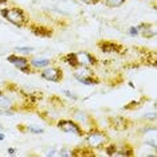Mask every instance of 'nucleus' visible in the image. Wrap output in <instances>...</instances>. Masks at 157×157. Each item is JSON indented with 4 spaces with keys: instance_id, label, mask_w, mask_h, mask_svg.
Wrapping results in <instances>:
<instances>
[{
    "instance_id": "f257e3e1",
    "label": "nucleus",
    "mask_w": 157,
    "mask_h": 157,
    "mask_svg": "<svg viewBox=\"0 0 157 157\" xmlns=\"http://www.w3.org/2000/svg\"><path fill=\"white\" fill-rule=\"evenodd\" d=\"M2 16L7 19L10 23L15 24L16 27H24L28 23V19L26 16V13L22 8L19 7H11V8H3L0 10Z\"/></svg>"
},
{
    "instance_id": "f03ea898",
    "label": "nucleus",
    "mask_w": 157,
    "mask_h": 157,
    "mask_svg": "<svg viewBox=\"0 0 157 157\" xmlns=\"http://www.w3.org/2000/svg\"><path fill=\"white\" fill-rule=\"evenodd\" d=\"M108 141L105 133H102L98 129H93L86 134V142L91 149H102L105 148V144Z\"/></svg>"
},
{
    "instance_id": "7ed1b4c3",
    "label": "nucleus",
    "mask_w": 157,
    "mask_h": 157,
    "mask_svg": "<svg viewBox=\"0 0 157 157\" xmlns=\"http://www.w3.org/2000/svg\"><path fill=\"white\" fill-rule=\"evenodd\" d=\"M56 125H58V128L60 130L66 132V133H73V134L78 136V137H83V134H85L83 130H82V128H81V125L77 124L75 121L62 120V121H59Z\"/></svg>"
},
{
    "instance_id": "20e7f679",
    "label": "nucleus",
    "mask_w": 157,
    "mask_h": 157,
    "mask_svg": "<svg viewBox=\"0 0 157 157\" xmlns=\"http://www.w3.org/2000/svg\"><path fill=\"white\" fill-rule=\"evenodd\" d=\"M40 77L46 81H50V82H60L63 78V73L59 67L47 66V67H44V69H42Z\"/></svg>"
},
{
    "instance_id": "39448f33",
    "label": "nucleus",
    "mask_w": 157,
    "mask_h": 157,
    "mask_svg": "<svg viewBox=\"0 0 157 157\" xmlns=\"http://www.w3.org/2000/svg\"><path fill=\"white\" fill-rule=\"evenodd\" d=\"M81 67H82L81 70H77L75 73H74V77L83 85H97L98 79L93 75L91 71L87 70L86 67H83V66H81Z\"/></svg>"
},
{
    "instance_id": "423d86ee",
    "label": "nucleus",
    "mask_w": 157,
    "mask_h": 157,
    "mask_svg": "<svg viewBox=\"0 0 157 157\" xmlns=\"http://www.w3.org/2000/svg\"><path fill=\"white\" fill-rule=\"evenodd\" d=\"M75 56H77L78 65H79V66L89 67V66L97 65V58H95L94 55H91V54H89V52H86V51L75 52Z\"/></svg>"
},
{
    "instance_id": "0eeeda50",
    "label": "nucleus",
    "mask_w": 157,
    "mask_h": 157,
    "mask_svg": "<svg viewBox=\"0 0 157 157\" xmlns=\"http://www.w3.org/2000/svg\"><path fill=\"white\" fill-rule=\"evenodd\" d=\"M98 47L102 52H121L124 50L121 44L114 43V42H109V40H101L98 43Z\"/></svg>"
},
{
    "instance_id": "6e6552de",
    "label": "nucleus",
    "mask_w": 157,
    "mask_h": 157,
    "mask_svg": "<svg viewBox=\"0 0 157 157\" xmlns=\"http://www.w3.org/2000/svg\"><path fill=\"white\" fill-rule=\"evenodd\" d=\"M30 30H31V33H33L34 35L40 36V38H50V36H52V30H51V28L39 26V24H31Z\"/></svg>"
},
{
    "instance_id": "1a4fd4ad",
    "label": "nucleus",
    "mask_w": 157,
    "mask_h": 157,
    "mask_svg": "<svg viewBox=\"0 0 157 157\" xmlns=\"http://www.w3.org/2000/svg\"><path fill=\"white\" fill-rule=\"evenodd\" d=\"M12 65H15L16 69H19L24 74H30L31 73V66H30V60L23 58V56H16L13 60Z\"/></svg>"
},
{
    "instance_id": "9d476101",
    "label": "nucleus",
    "mask_w": 157,
    "mask_h": 157,
    "mask_svg": "<svg viewBox=\"0 0 157 157\" xmlns=\"http://www.w3.org/2000/svg\"><path fill=\"white\" fill-rule=\"evenodd\" d=\"M110 122H112V126L117 130H124L128 129V125H129V121L124 117H114V118H110Z\"/></svg>"
},
{
    "instance_id": "9b49d317",
    "label": "nucleus",
    "mask_w": 157,
    "mask_h": 157,
    "mask_svg": "<svg viewBox=\"0 0 157 157\" xmlns=\"http://www.w3.org/2000/svg\"><path fill=\"white\" fill-rule=\"evenodd\" d=\"M51 65V59L47 58H33L30 60V66H33L34 69H44Z\"/></svg>"
},
{
    "instance_id": "f8f14e48",
    "label": "nucleus",
    "mask_w": 157,
    "mask_h": 157,
    "mask_svg": "<svg viewBox=\"0 0 157 157\" xmlns=\"http://www.w3.org/2000/svg\"><path fill=\"white\" fill-rule=\"evenodd\" d=\"M60 59H62V62L67 63V65L71 66L73 69H78V67H79V65H78V60H77V56H75V52H69V54L63 55Z\"/></svg>"
},
{
    "instance_id": "ddd939ff",
    "label": "nucleus",
    "mask_w": 157,
    "mask_h": 157,
    "mask_svg": "<svg viewBox=\"0 0 157 157\" xmlns=\"http://www.w3.org/2000/svg\"><path fill=\"white\" fill-rule=\"evenodd\" d=\"M0 109H12V101L0 91Z\"/></svg>"
},
{
    "instance_id": "4468645a",
    "label": "nucleus",
    "mask_w": 157,
    "mask_h": 157,
    "mask_svg": "<svg viewBox=\"0 0 157 157\" xmlns=\"http://www.w3.org/2000/svg\"><path fill=\"white\" fill-rule=\"evenodd\" d=\"M133 155H134L133 149H132L130 146L128 145V146H124V148H121L120 152H116V155H114V156H133Z\"/></svg>"
},
{
    "instance_id": "2eb2a0df",
    "label": "nucleus",
    "mask_w": 157,
    "mask_h": 157,
    "mask_svg": "<svg viewBox=\"0 0 157 157\" xmlns=\"http://www.w3.org/2000/svg\"><path fill=\"white\" fill-rule=\"evenodd\" d=\"M73 152V156H94V152L86 151L85 148H77L75 151H71Z\"/></svg>"
},
{
    "instance_id": "dca6fc26",
    "label": "nucleus",
    "mask_w": 157,
    "mask_h": 157,
    "mask_svg": "<svg viewBox=\"0 0 157 157\" xmlns=\"http://www.w3.org/2000/svg\"><path fill=\"white\" fill-rule=\"evenodd\" d=\"M125 3V0H105V4L108 7H120Z\"/></svg>"
},
{
    "instance_id": "f3484780",
    "label": "nucleus",
    "mask_w": 157,
    "mask_h": 157,
    "mask_svg": "<svg viewBox=\"0 0 157 157\" xmlns=\"http://www.w3.org/2000/svg\"><path fill=\"white\" fill-rule=\"evenodd\" d=\"M116 152H117V146L116 145H109V146H106L105 148V153L108 156H114L116 155Z\"/></svg>"
},
{
    "instance_id": "a211bd4d",
    "label": "nucleus",
    "mask_w": 157,
    "mask_h": 157,
    "mask_svg": "<svg viewBox=\"0 0 157 157\" xmlns=\"http://www.w3.org/2000/svg\"><path fill=\"white\" fill-rule=\"evenodd\" d=\"M149 28V27H148ZM148 28H145V30H142V31H144V33H142V35H144V36L145 38H152V36H155V35H156V31L155 30H148Z\"/></svg>"
},
{
    "instance_id": "6ab92c4d",
    "label": "nucleus",
    "mask_w": 157,
    "mask_h": 157,
    "mask_svg": "<svg viewBox=\"0 0 157 157\" xmlns=\"http://www.w3.org/2000/svg\"><path fill=\"white\" fill-rule=\"evenodd\" d=\"M33 50H34L33 47H16V51L22 52V54H30Z\"/></svg>"
},
{
    "instance_id": "aec40b11",
    "label": "nucleus",
    "mask_w": 157,
    "mask_h": 157,
    "mask_svg": "<svg viewBox=\"0 0 157 157\" xmlns=\"http://www.w3.org/2000/svg\"><path fill=\"white\" fill-rule=\"evenodd\" d=\"M136 108H140V102H137V101H133V102H130L129 105H126L124 109H128V110H132V109H136Z\"/></svg>"
},
{
    "instance_id": "412c9836",
    "label": "nucleus",
    "mask_w": 157,
    "mask_h": 157,
    "mask_svg": "<svg viewBox=\"0 0 157 157\" xmlns=\"http://www.w3.org/2000/svg\"><path fill=\"white\" fill-rule=\"evenodd\" d=\"M27 132H31V133L40 134V133H43V129H39V128H34V126H27Z\"/></svg>"
},
{
    "instance_id": "4be33fe9",
    "label": "nucleus",
    "mask_w": 157,
    "mask_h": 157,
    "mask_svg": "<svg viewBox=\"0 0 157 157\" xmlns=\"http://www.w3.org/2000/svg\"><path fill=\"white\" fill-rule=\"evenodd\" d=\"M128 33H129V35H130V36H137V35L140 34V30H138L137 27H130Z\"/></svg>"
},
{
    "instance_id": "5701e85b",
    "label": "nucleus",
    "mask_w": 157,
    "mask_h": 157,
    "mask_svg": "<svg viewBox=\"0 0 157 157\" xmlns=\"http://www.w3.org/2000/svg\"><path fill=\"white\" fill-rule=\"evenodd\" d=\"M59 156H67V157H70V156H73V152L67 151V149H62V151L59 152Z\"/></svg>"
},
{
    "instance_id": "b1692460",
    "label": "nucleus",
    "mask_w": 157,
    "mask_h": 157,
    "mask_svg": "<svg viewBox=\"0 0 157 157\" xmlns=\"http://www.w3.org/2000/svg\"><path fill=\"white\" fill-rule=\"evenodd\" d=\"M63 94H66L69 98H73V99H77V95L74 94V93H71L69 90H63Z\"/></svg>"
},
{
    "instance_id": "393cba45",
    "label": "nucleus",
    "mask_w": 157,
    "mask_h": 157,
    "mask_svg": "<svg viewBox=\"0 0 157 157\" xmlns=\"http://www.w3.org/2000/svg\"><path fill=\"white\" fill-rule=\"evenodd\" d=\"M81 2L86 3V4H97L99 0H81Z\"/></svg>"
},
{
    "instance_id": "a878e982",
    "label": "nucleus",
    "mask_w": 157,
    "mask_h": 157,
    "mask_svg": "<svg viewBox=\"0 0 157 157\" xmlns=\"http://www.w3.org/2000/svg\"><path fill=\"white\" fill-rule=\"evenodd\" d=\"M56 155V152L54 151V149H51L50 152H47V156H55Z\"/></svg>"
},
{
    "instance_id": "bb28decb",
    "label": "nucleus",
    "mask_w": 157,
    "mask_h": 157,
    "mask_svg": "<svg viewBox=\"0 0 157 157\" xmlns=\"http://www.w3.org/2000/svg\"><path fill=\"white\" fill-rule=\"evenodd\" d=\"M8 153H10V155H13V153H15V149H13V148H10V149H8Z\"/></svg>"
},
{
    "instance_id": "cd10ccee",
    "label": "nucleus",
    "mask_w": 157,
    "mask_h": 157,
    "mask_svg": "<svg viewBox=\"0 0 157 157\" xmlns=\"http://www.w3.org/2000/svg\"><path fill=\"white\" fill-rule=\"evenodd\" d=\"M3 140H4V134L0 133V141H3Z\"/></svg>"
}]
</instances>
